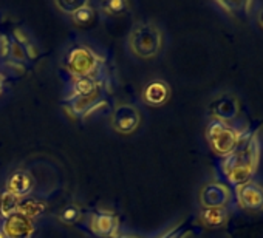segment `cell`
Returning a JSON list of instances; mask_svg holds the SVG:
<instances>
[{"mask_svg": "<svg viewBox=\"0 0 263 238\" xmlns=\"http://www.w3.org/2000/svg\"><path fill=\"white\" fill-rule=\"evenodd\" d=\"M260 147L258 140L254 133H246L240 146L220 164L221 175L226 184L238 187L246 184L254 176L258 166Z\"/></svg>", "mask_w": 263, "mask_h": 238, "instance_id": "1", "label": "cell"}, {"mask_svg": "<svg viewBox=\"0 0 263 238\" xmlns=\"http://www.w3.org/2000/svg\"><path fill=\"white\" fill-rule=\"evenodd\" d=\"M245 135L246 133L237 130L228 123L218 121V119H212L206 129V138L211 149L223 158L229 156L240 146Z\"/></svg>", "mask_w": 263, "mask_h": 238, "instance_id": "2", "label": "cell"}, {"mask_svg": "<svg viewBox=\"0 0 263 238\" xmlns=\"http://www.w3.org/2000/svg\"><path fill=\"white\" fill-rule=\"evenodd\" d=\"M163 45L161 31L154 24H138L128 36V48L138 57L151 59L157 56Z\"/></svg>", "mask_w": 263, "mask_h": 238, "instance_id": "3", "label": "cell"}, {"mask_svg": "<svg viewBox=\"0 0 263 238\" xmlns=\"http://www.w3.org/2000/svg\"><path fill=\"white\" fill-rule=\"evenodd\" d=\"M67 67L70 73L78 77V76H95L93 73L99 67V56L88 47L79 45L74 47L73 50L68 51L67 54Z\"/></svg>", "mask_w": 263, "mask_h": 238, "instance_id": "4", "label": "cell"}, {"mask_svg": "<svg viewBox=\"0 0 263 238\" xmlns=\"http://www.w3.org/2000/svg\"><path fill=\"white\" fill-rule=\"evenodd\" d=\"M141 123L140 111L130 104H121L113 110L111 114V126L116 132L122 135L134 133Z\"/></svg>", "mask_w": 263, "mask_h": 238, "instance_id": "5", "label": "cell"}, {"mask_svg": "<svg viewBox=\"0 0 263 238\" xmlns=\"http://www.w3.org/2000/svg\"><path fill=\"white\" fill-rule=\"evenodd\" d=\"M232 193L224 183H209L200 192V203L203 209L212 207H228Z\"/></svg>", "mask_w": 263, "mask_h": 238, "instance_id": "6", "label": "cell"}, {"mask_svg": "<svg viewBox=\"0 0 263 238\" xmlns=\"http://www.w3.org/2000/svg\"><path fill=\"white\" fill-rule=\"evenodd\" d=\"M235 200L241 209L263 210V187L254 181L241 184L235 187Z\"/></svg>", "mask_w": 263, "mask_h": 238, "instance_id": "7", "label": "cell"}, {"mask_svg": "<svg viewBox=\"0 0 263 238\" xmlns=\"http://www.w3.org/2000/svg\"><path fill=\"white\" fill-rule=\"evenodd\" d=\"M2 230L7 238H30L34 232V223L31 218L17 212L4 220Z\"/></svg>", "mask_w": 263, "mask_h": 238, "instance_id": "8", "label": "cell"}, {"mask_svg": "<svg viewBox=\"0 0 263 238\" xmlns=\"http://www.w3.org/2000/svg\"><path fill=\"white\" fill-rule=\"evenodd\" d=\"M211 111L214 114V119L231 124V121H234L238 114V101L229 94L220 96L218 99L212 102Z\"/></svg>", "mask_w": 263, "mask_h": 238, "instance_id": "9", "label": "cell"}, {"mask_svg": "<svg viewBox=\"0 0 263 238\" xmlns=\"http://www.w3.org/2000/svg\"><path fill=\"white\" fill-rule=\"evenodd\" d=\"M118 229V221L113 213L98 210L90 218V230L98 236H113Z\"/></svg>", "mask_w": 263, "mask_h": 238, "instance_id": "10", "label": "cell"}, {"mask_svg": "<svg viewBox=\"0 0 263 238\" xmlns=\"http://www.w3.org/2000/svg\"><path fill=\"white\" fill-rule=\"evenodd\" d=\"M171 96V88L164 81H152L143 90V101L152 107L163 105Z\"/></svg>", "mask_w": 263, "mask_h": 238, "instance_id": "11", "label": "cell"}, {"mask_svg": "<svg viewBox=\"0 0 263 238\" xmlns=\"http://www.w3.org/2000/svg\"><path fill=\"white\" fill-rule=\"evenodd\" d=\"M7 190L17 198H27L33 190V178L25 170H16L7 181Z\"/></svg>", "mask_w": 263, "mask_h": 238, "instance_id": "12", "label": "cell"}, {"mask_svg": "<svg viewBox=\"0 0 263 238\" xmlns=\"http://www.w3.org/2000/svg\"><path fill=\"white\" fill-rule=\"evenodd\" d=\"M98 88H99V82L95 76H78V77H74V81L70 87V90H71L70 99L98 96Z\"/></svg>", "mask_w": 263, "mask_h": 238, "instance_id": "13", "label": "cell"}, {"mask_svg": "<svg viewBox=\"0 0 263 238\" xmlns=\"http://www.w3.org/2000/svg\"><path fill=\"white\" fill-rule=\"evenodd\" d=\"M228 207H212V209H203L200 213L201 221L209 227H218L223 226L228 220Z\"/></svg>", "mask_w": 263, "mask_h": 238, "instance_id": "14", "label": "cell"}, {"mask_svg": "<svg viewBox=\"0 0 263 238\" xmlns=\"http://www.w3.org/2000/svg\"><path fill=\"white\" fill-rule=\"evenodd\" d=\"M47 209V204L42 201V200H37V198H21V203H19V213L28 216V218H34V216H39L45 212Z\"/></svg>", "mask_w": 263, "mask_h": 238, "instance_id": "15", "label": "cell"}, {"mask_svg": "<svg viewBox=\"0 0 263 238\" xmlns=\"http://www.w3.org/2000/svg\"><path fill=\"white\" fill-rule=\"evenodd\" d=\"M19 203L21 198H17L16 195L10 193L8 190L0 193V216L4 220L17 213L19 212Z\"/></svg>", "mask_w": 263, "mask_h": 238, "instance_id": "16", "label": "cell"}, {"mask_svg": "<svg viewBox=\"0 0 263 238\" xmlns=\"http://www.w3.org/2000/svg\"><path fill=\"white\" fill-rule=\"evenodd\" d=\"M93 16H95V10L85 2V4L73 14V19H74V22H76L78 25H87V24L93 19Z\"/></svg>", "mask_w": 263, "mask_h": 238, "instance_id": "17", "label": "cell"}, {"mask_svg": "<svg viewBox=\"0 0 263 238\" xmlns=\"http://www.w3.org/2000/svg\"><path fill=\"white\" fill-rule=\"evenodd\" d=\"M79 218H81V210L76 206H70L61 213V220L65 221L67 224H73V223L79 221Z\"/></svg>", "mask_w": 263, "mask_h": 238, "instance_id": "18", "label": "cell"}, {"mask_svg": "<svg viewBox=\"0 0 263 238\" xmlns=\"http://www.w3.org/2000/svg\"><path fill=\"white\" fill-rule=\"evenodd\" d=\"M10 56L13 57V61L16 62H21L24 64L28 57H27V53H25V48L22 45H19L17 42L11 41V48H10Z\"/></svg>", "mask_w": 263, "mask_h": 238, "instance_id": "19", "label": "cell"}, {"mask_svg": "<svg viewBox=\"0 0 263 238\" xmlns=\"http://www.w3.org/2000/svg\"><path fill=\"white\" fill-rule=\"evenodd\" d=\"M101 7H102V10H104L107 14H118V13H121V11L127 7V4L119 2V0H111V2L102 4Z\"/></svg>", "mask_w": 263, "mask_h": 238, "instance_id": "20", "label": "cell"}, {"mask_svg": "<svg viewBox=\"0 0 263 238\" xmlns=\"http://www.w3.org/2000/svg\"><path fill=\"white\" fill-rule=\"evenodd\" d=\"M84 4L85 2H56V7L67 14H74Z\"/></svg>", "mask_w": 263, "mask_h": 238, "instance_id": "21", "label": "cell"}, {"mask_svg": "<svg viewBox=\"0 0 263 238\" xmlns=\"http://www.w3.org/2000/svg\"><path fill=\"white\" fill-rule=\"evenodd\" d=\"M13 36H14V42H17V44L22 45V47H25V45L30 44V37H28V34L25 33V30H22V28H16V30L13 31Z\"/></svg>", "mask_w": 263, "mask_h": 238, "instance_id": "22", "label": "cell"}, {"mask_svg": "<svg viewBox=\"0 0 263 238\" xmlns=\"http://www.w3.org/2000/svg\"><path fill=\"white\" fill-rule=\"evenodd\" d=\"M10 48H11V41L5 34H2L0 36V57L10 56Z\"/></svg>", "mask_w": 263, "mask_h": 238, "instance_id": "23", "label": "cell"}, {"mask_svg": "<svg viewBox=\"0 0 263 238\" xmlns=\"http://www.w3.org/2000/svg\"><path fill=\"white\" fill-rule=\"evenodd\" d=\"M24 48H25L27 57H30V59H36V57L39 56V50H37V47H36L33 42H30V44H28V45H25Z\"/></svg>", "mask_w": 263, "mask_h": 238, "instance_id": "24", "label": "cell"}, {"mask_svg": "<svg viewBox=\"0 0 263 238\" xmlns=\"http://www.w3.org/2000/svg\"><path fill=\"white\" fill-rule=\"evenodd\" d=\"M257 13H258V14H257V19H258V24H260V25L263 27V5H261V8H260V10H258Z\"/></svg>", "mask_w": 263, "mask_h": 238, "instance_id": "25", "label": "cell"}, {"mask_svg": "<svg viewBox=\"0 0 263 238\" xmlns=\"http://www.w3.org/2000/svg\"><path fill=\"white\" fill-rule=\"evenodd\" d=\"M2 88H4V77L0 76V93H2Z\"/></svg>", "mask_w": 263, "mask_h": 238, "instance_id": "26", "label": "cell"}, {"mask_svg": "<svg viewBox=\"0 0 263 238\" xmlns=\"http://www.w3.org/2000/svg\"><path fill=\"white\" fill-rule=\"evenodd\" d=\"M0 238H7V235L4 233V230H2V227H0Z\"/></svg>", "mask_w": 263, "mask_h": 238, "instance_id": "27", "label": "cell"}]
</instances>
